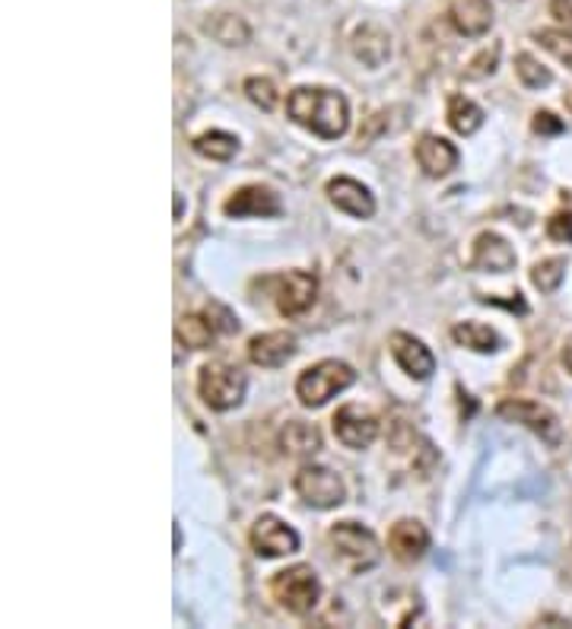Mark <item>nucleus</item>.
I'll return each mask as SVG.
<instances>
[{"mask_svg": "<svg viewBox=\"0 0 572 629\" xmlns=\"http://www.w3.org/2000/svg\"><path fill=\"white\" fill-rule=\"evenodd\" d=\"M274 299H277V309L286 318H296V314L309 312L316 306L318 296V281L316 274L309 271H289L284 277L274 281Z\"/></svg>", "mask_w": 572, "mask_h": 629, "instance_id": "obj_8", "label": "nucleus"}, {"mask_svg": "<svg viewBox=\"0 0 572 629\" xmlns=\"http://www.w3.org/2000/svg\"><path fill=\"white\" fill-rule=\"evenodd\" d=\"M204 30L210 32L220 45H245L249 38H252V30L245 26V20H239V16H232V13H220V16H214Z\"/></svg>", "mask_w": 572, "mask_h": 629, "instance_id": "obj_25", "label": "nucleus"}, {"mask_svg": "<svg viewBox=\"0 0 572 629\" xmlns=\"http://www.w3.org/2000/svg\"><path fill=\"white\" fill-rule=\"evenodd\" d=\"M550 16H553L563 30L572 32V0H550Z\"/></svg>", "mask_w": 572, "mask_h": 629, "instance_id": "obj_33", "label": "nucleus"}, {"mask_svg": "<svg viewBox=\"0 0 572 629\" xmlns=\"http://www.w3.org/2000/svg\"><path fill=\"white\" fill-rule=\"evenodd\" d=\"M271 595L274 601L296 614V617H306L312 614L318 604V595H321V585H318V575L312 567H289L284 572H277L271 579Z\"/></svg>", "mask_w": 572, "mask_h": 629, "instance_id": "obj_5", "label": "nucleus"}, {"mask_svg": "<svg viewBox=\"0 0 572 629\" xmlns=\"http://www.w3.org/2000/svg\"><path fill=\"white\" fill-rule=\"evenodd\" d=\"M547 236L557 239V242L572 245V210L570 214H557V217H550V222H547Z\"/></svg>", "mask_w": 572, "mask_h": 629, "instance_id": "obj_31", "label": "nucleus"}, {"mask_svg": "<svg viewBox=\"0 0 572 629\" xmlns=\"http://www.w3.org/2000/svg\"><path fill=\"white\" fill-rule=\"evenodd\" d=\"M286 112L296 125L309 127L321 140H338L347 134L350 105L338 90L324 87H299L286 99Z\"/></svg>", "mask_w": 572, "mask_h": 629, "instance_id": "obj_1", "label": "nucleus"}, {"mask_svg": "<svg viewBox=\"0 0 572 629\" xmlns=\"http://www.w3.org/2000/svg\"><path fill=\"white\" fill-rule=\"evenodd\" d=\"M388 547H391V553L401 563H413V560H420L430 550V531L420 522H413V518H401L388 531Z\"/></svg>", "mask_w": 572, "mask_h": 629, "instance_id": "obj_15", "label": "nucleus"}, {"mask_svg": "<svg viewBox=\"0 0 572 629\" xmlns=\"http://www.w3.org/2000/svg\"><path fill=\"white\" fill-rule=\"evenodd\" d=\"M500 42H493L490 48H483L480 55H477L474 61L468 64V70H465V77L468 80H480V77H487V73H493L496 70V61H500Z\"/></svg>", "mask_w": 572, "mask_h": 629, "instance_id": "obj_30", "label": "nucleus"}, {"mask_svg": "<svg viewBox=\"0 0 572 629\" xmlns=\"http://www.w3.org/2000/svg\"><path fill=\"white\" fill-rule=\"evenodd\" d=\"M252 547L258 557L274 560V557H289L299 550V535L277 515H261L252 525Z\"/></svg>", "mask_w": 572, "mask_h": 629, "instance_id": "obj_9", "label": "nucleus"}, {"mask_svg": "<svg viewBox=\"0 0 572 629\" xmlns=\"http://www.w3.org/2000/svg\"><path fill=\"white\" fill-rule=\"evenodd\" d=\"M515 77H518L522 87H528V90H544V87L553 83L550 70L540 61H535L531 55H518V58H515Z\"/></svg>", "mask_w": 572, "mask_h": 629, "instance_id": "obj_27", "label": "nucleus"}, {"mask_svg": "<svg viewBox=\"0 0 572 629\" xmlns=\"http://www.w3.org/2000/svg\"><path fill=\"white\" fill-rule=\"evenodd\" d=\"M391 356L398 359V366L413 378H430L436 373V356L430 353V346L423 341H416L413 334H404V331H394L391 334Z\"/></svg>", "mask_w": 572, "mask_h": 629, "instance_id": "obj_12", "label": "nucleus"}, {"mask_svg": "<svg viewBox=\"0 0 572 629\" xmlns=\"http://www.w3.org/2000/svg\"><path fill=\"white\" fill-rule=\"evenodd\" d=\"M328 197L338 210H344L356 220H369L376 214V201L366 185H359L356 179H331L328 182Z\"/></svg>", "mask_w": 572, "mask_h": 629, "instance_id": "obj_14", "label": "nucleus"}, {"mask_svg": "<svg viewBox=\"0 0 572 629\" xmlns=\"http://www.w3.org/2000/svg\"><path fill=\"white\" fill-rule=\"evenodd\" d=\"M451 341L458 346H468L474 353H496L500 350V334L490 324L480 321H461L451 328Z\"/></svg>", "mask_w": 572, "mask_h": 629, "instance_id": "obj_20", "label": "nucleus"}, {"mask_svg": "<svg viewBox=\"0 0 572 629\" xmlns=\"http://www.w3.org/2000/svg\"><path fill=\"white\" fill-rule=\"evenodd\" d=\"M563 366L572 373V334L567 338V344H563Z\"/></svg>", "mask_w": 572, "mask_h": 629, "instance_id": "obj_34", "label": "nucleus"}, {"mask_svg": "<svg viewBox=\"0 0 572 629\" xmlns=\"http://www.w3.org/2000/svg\"><path fill=\"white\" fill-rule=\"evenodd\" d=\"M293 487H296L299 500L312 505V508H338L347 496L344 480L331 468H321V465H306L302 471L296 473Z\"/></svg>", "mask_w": 572, "mask_h": 629, "instance_id": "obj_6", "label": "nucleus"}, {"mask_svg": "<svg viewBox=\"0 0 572 629\" xmlns=\"http://www.w3.org/2000/svg\"><path fill=\"white\" fill-rule=\"evenodd\" d=\"M194 153L214 159V162H229L239 153V140L226 130H207V134L194 137Z\"/></svg>", "mask_w": 572, "mask_h": 629, "instance_id": "obj_24", "label": "nucleus"}, {"mask_svg": "<svg viewBox=\"0 0 572 629\" xmlns=\"http://www.w3.org/2000/svg\"><path fill=\"white\" fill-rule=\"evenodd\" d=\"M515 252L503 236L496 232H480L474 239V258L471 264L480 271H490V274H508L515 267Z\"/></svg>", "mask_w": 572, "mask_h": 629, "instance_id": "obj_17", "label": "nucleus"}, {"mask_svg": "<svg viewBox=\"0 0 572 629\" xmlns=\"http://www.w3.org/2000/svg\"><path fill=\"white\" fill-rule=\"evenodd\" d=\"M281 445H284L286 455H316L321 448V433L312 423L293 420V423H286L284 433H281Z\"/></svg>", "mask_w": 572, "mask_h": 629, "instance_id": "obj_23", "label": "nucleus"}, {"mask_svg": "<svg viewBox=\"0 0 572 629\" xmlns=\"http://www.w3.org/2000/svg\"><path fill=\"white\" fill-rule=\"evenodd\" d=\"M334 436L344 442L347 448H369L379 436V420L369 410L347 404L334 413Z\"/></svg>", "mask_w": 572, "mask_h": 629, "instance_id": "obj_10", "label": "nucleus"}, {"mask_svg": "<svg viewBox=\"0 0 572 629\" xmlns=\"http://www.w3.org/2000/svg\"><path fill=\"white\" fill-rule=\"evenodd\" d=\"M245 388H249V378L239 366H229V363H207L201 369L197 378V391L204 398V404L210 410H232L242 404L245 398Z\"/></svg>", "mask_w": 572, "mask_h": 629, "instance_id": "obj_3", "label": "nucleus"}, {"mask_svg": "<svg viewBox=\"0 0 572 629\" xmlns=\"http://www.w3.org/2000/svg\"><path fill=\"white\" fill-rule=\"evenodd\" d=\"M496 413L508 420V423H522L528 426L535 436L547 442V445H560L563 442V430H560V420L550 413L547 408H540L538 401H525V398H506L500 401Z\"/></svg>", "mask_w": 572, "mask_h": 629, "instance_id": "obj_7", "label": "nucleus"}, {"mask_svg": "<svg viewBox=\"0 0 572 629\" xmlns=\"http://www.w3.org/2000/svg\"><path fill=\"white\" fill-rule=\"evenodd\" d=\"M451 23L468 38H480L493 26V0H451Z\"/></svg>", "mask_w": 572, "mask_h": 629, "instance_id": "obj_18", "label": "nucleus"}, {"mask_svg": "<svg viewBox=\"0 0 572 629\" xmlns=\"http://www.w3.org/2000/svg\"><path fill=\"white\" fill-rule=\"evenodd\" d=\"M175 338L191 350H207L217 338V324L210 318H204V314H182L175 321Z\"/></svg>", "mask_w": 572, "mask_h": 629, "instance_id": "obj_21", "label": "nucleus"}, {"mask_svg": "<svg viewBox=\"0 0 572 629\" xmlns=\"http://www.w3.org/2000/svg\"><path fill=\"white\" fill-rule=\"evenodd\" d=\"M448 125H451L455 134L471 137V134L480 130V125H483V108L474 105L471 99H465L461 93L448 95Z\"/></svg>", "mask_w": 572, "mask_h": 629, "instance_id": "obj_22", "label": "nucleus"}, {"mask_svg": "<svg viewBox=\"0 0 572 629\" xmlns=\"http://www.w3.org/2000/svg\"><path fill=\"white\" fill-rule=\"evenodd\" d=\"M328 540H331L338 560L350 572H366V569H373L379 563V540H376V535L369 528H363L359 522H338L328 531Z\"/></svg>", "mask_w": 572, "mask_h": 629, "instance_id": "obj_4", "label": "nucleus"}, {"mask_svg": "<svg viewBox=\"0 0 572 629\" xmlns=\"http://www.w3.org/2000/svg\"><path fill=\"white\" fill-rule=\"evenodd\" d=\"M567 108H570V112H572V90H570V93H567Z\"/></svg>", "mask_w": 572, "mask_h": 629, "instance_id": "obj_35", "label": "nucleus"}, {"mask_svg": "<svg viewBox=\"0 0 572 629\" xmlns=\"http://www.w3.org/2000/svg\"><path fill=\"white\" fill-rule=\"evenodd\" d=\"M245 95L252 99L261 112H274L277 102H281L274 80H267V77H249V80H245Z\"/></svg>", "mask_w": 572, "mask_h": 629, "instance_id": "obj_29", "label": "nucleus"}, {"mask_svg": "<svg viewBox=\"0 0 572 629\" xmlns=\"http://www.w3.org/2000/svg\"><path fill=\"white\" fill-rule=\"evenodd\" d=\"M353 381H356V373L350 369L347 363L324 359V363H316L312 369H306L302 376L296 378V398L306 408H321L334 394H341L344 388H350Z\"/></svg>", "mask_w": 572, "mask_h": 629, "instance_id": "obj_2", "label": "nucleus"}, {"mask_svg": "<svg viewBox=\"0 0 572 629\" xmlns=\"http://www.w3.org/2000/svg\"><path fill=\"white\" fill-rule=\"evenodd\" d=\"M296 353V334L289 331H267L249 341V359L261 369H277Z\"/></svg>", "mask_w": 572, "mask_h": 629, "instance_id": "obj_13", "label": "nucleus"}, {"mask_svg": "<svg viewBox=\"0 0 572 629\" xmlns=\"http://www.w3.org/2000/svg\"><path fill=\"white\" fill-rule=\"evenodd\" d=\"M222 214L236 217V220H242V217H281L284 204H281V197L271 188L245 185V188H239L222 204Z\"/></svg>", "mask_w": 572, "mask_h": 629, "instance_id": "obj_11", "label": "nucleus"}, {"mask_svg": "<svg viewBox=\"0 0 572 629\" xmlns=\"http://www.w3.org/2000/svg\"><path fill=\"white\" fill-rule=\"evenodd\" d=\"M531 127H535L538 134H563V122H560L553 112H538Z\"/></svg>", "mask_w": 572, "mask_h": 629, "instance_id": "obj_32", "label": "nucleus"}, {"mask_svg": "<svg viewBox=\"0 0 572 629\" xmlns=\"http://www.w3.org/2000/svg\"><path fill=\"white\" fill-rule=\"evenodd\" d=\"M540 48H547L557 61H563L572 70V35L563 30H540L538 35Z\"/></svg>", "mask_w": 572, "mask_h": 629, "instance_id": "obj_28", "label": "nucleus"}, {"mask_svg": "<svg viewBox=\"0 0 572 629\" xmlns=\"http://www.w3.org/2000/svg\"><path fill=\"white\" fill-rule=\"evenodd\" d=\"M350 52H353L356 61H363L366 67H381V64L391 58V38H388V32L381 30V26L366 23V26H359V30L353 32Z\"/></svg>", "mask_w": 572, "mask_h": 629, "instance_id": "obj_19", "label": "nucleus"}, {"mask_svg": "<svg viewBox=\"0 0 572 629\" xmlns=\"http://www.w3.org/2000/svg\"><path fill=\"white\" fill-rule=\"evenodd\" d=\"M567 277V261L563 258H544L531 267V284L538 286L540 293H553L557 286L563 284Z\"/></svg>", "mask_w": 572, "mask_h": 629, "instance_id": "obj_26", "label": "nucleus"}, {"mask_svg": "<svg viewBox=\"0 0 572 629\" xmlns=\"http://www.w3.org/2000/svg\"><path fill=\"white\" fill-rule=\"evenodd\" d=\"M416 162H420V169L426 175L443 179L458 165V150H455V144H448L439 134H423L420 144H416Z\"/></svg>", "mask_w": 572, "mask_h": 629, "instance_id": "obj_16", "label": "nucleus"}]
</instances>
